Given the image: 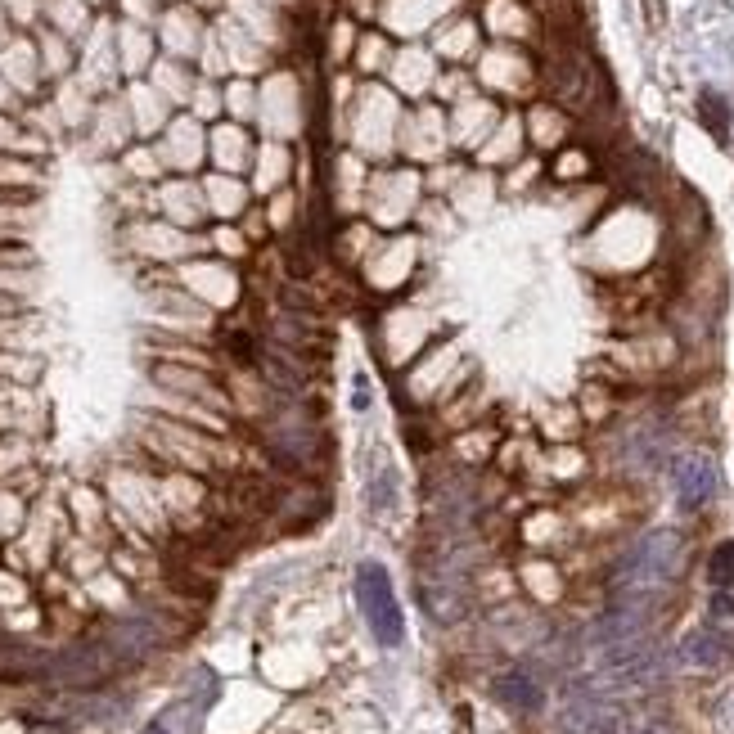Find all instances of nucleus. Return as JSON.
I'll list each match as a JSON object with an SVG mask.
<instances>
[{
	"instance_id": "nucleus-1",
	"label": "nucleus",
	"mask_w": 734,
	"mask_h": 734,
	"mask_svg": "<svg viewBox=\"0 0 734 734\" xmlns=\"http://www.w3.org/2000/svg\"><path fill=\"white\" fill-rule=\"evenodd\" d=\"M680 559H685V541H680V532L658 527V532L640 536V541L622 554V563L613 568V599L653 608L662 599V590L676 581Z\"/></svg>"
},
{
	"instance_id": "nucleus-2",
	"label": "nucleus",
	"mask_w": 734,
	"mask_h": 734,
	"mask_svg": "<svg viewBox=\"0 0 734 734\" xmlns=\"http://www.w3.org/2000/svg\"><path fill=\"white\" fill-rule=\"evenodd\" d=\"M356 599H361V613L370 622L374 640L397 649L406 640V617H401V604L392 595V577L379 568V563H361L356 568Z\"/></svg>"
},
{
	"instance_id": "nucleus-3",
	"label": "nucleus",
	"mask_w": 734,
	"mask_h": 734,
	"mask_svg": "<svg viewBox=\"0 0 734 734\" xmlns=\"http://www.w3.org/2000/svg\"><path fill=\"white\" fill-rule=\"evenodd\" d=\"M113 662L118 658L109 649H100V644H73V649L46 658L41 676L55 680V685H95V680H104L113 671Z\"/></svg>"
},
{
	"instance_id": "nucleus-4",
	"label": "nucleus",
	"mask_w": 734,
	"mask_h": 734,
	"mask_svg": "<svg viewBox=\"0 0 734 734\" xmlns=\"http://www.w3.org/2000/svg\"><path fill=\"white\" fill-rule=\"evenodd\" d=\"M559 734H626V716L599 689H586V694L568 698L559 716Z\"/></svg>"
},
{
	"instance_id": "nucleus-5",
	"label": "nucleus",
	"mask_w": 734,
	"mask_h": 734,
	"mask_svg": "<svg viewBox=\"0 0 734 734\" xmlns=\"http://www.w3.org/2000/svg\"><path fill=\"white\" fill-rule=\"evenodd\" d=\"M734 644L725 631H716V626H694V631L680 635L676 644V662L685 671H721L725 662H730Z\"/></svg>"
},
{
	"instance_id": "nucleus-6",
	"label": "nucleus",
	"mask_w": 734,
	"mask_h": 734,
	"mask_svg": "<svg viewBox=\"0 0 734 734\" xmlns=\"http://www.w3.org/2000/svg\"><path fill=\"white\" fill-rule=\"evenodd\" d=\"M676 500H680V509H703L707 500H712V491H716V464H712V455L707 451H689V455H680L676 460Z\"/></svg>"
},
{
	"instance_id": "nucleus-7",
	"label": "nucleus",
	"mask_w": 734,
	"mask_h": 734,
	"mask_svg": "<svg viewBox=\"0 0 734 734\" xmlns=\"http://www.w3.org/2000/svg\"><path fill=\"white\" fill-rule=\"evenodd\" d=\"M104 649L113 653L118 662H140L158 649V626L149 617H122V622L109 626L104 635Z\"/></svg>"
},
{
	"instance_id": "nucleus-8",
	"label": "nucleus",
	"mask_w": 734,
	"mask_h": 734,
	"mask_svg": "<svg viewBox=\"0 0 734 734\" xmlns=\"http://www.w3.org/2000/svg\"><path fill=\"white\" fill-rule=\"evenodd\" d=\"M491 698H496L500 707H509V712H541L545 703V689L536 685V676H527V671H505V676L491 680Z\"/></svg>"
},
{
	"instance_id": "nucleus-9",
	"label": "nucleus",
	"mask_w": 734,
	"mask_h": 734,
	"mask_svg": "<svg viewBox=\"0 0 734 734\" xmlns=\"http://www.w3.org/2000/svg\"><path fill=\"white\" fill-rule=\"evenodd\" d=\"M698 118H703V127L712 131V136L721 140V145L730 140V104H725L716 91H703V95H698Z\"/></svg>"
},
{
	"instance_id": "nucleus-10",
	"label": "nucleus",
	"mask_w": 734,
	"mask_h": 734,
	"mask_svg": "<svg viewBox=\"0 0 734 734\" xmlns=\"http://www.w3.org/2000/svg\"><path fill=\"white\" fill-rule=\"evenodd\" d=\"M707 577H712L716 590H725L734 581V541H721L712 550V559H707Z\"/></svg>"
},
{
	"instance_id": "nucleus-11",
	"label": "nucleus",
	"mask_w": 734,
	"mask_h": 734,
	"mask_svg": "<svg viewBox=\"0 0 734 734\" xmlns=\"http://www.w3.org/2000/svg\"><path fill=\"white\" fill-rule=\"evenodd\" d=\"M712 730H716V734H734V685L725 689L721 698H716V707H712Z\"/></svg>"
},
{
	"instance_id": "nucleus-12",
	"label": "nucleus",
	"mask_w": 734,
	"mask_h": 734,
	"mask_svg": "<svg viewBox=\"0 0 734 734\" xmlns=\"http://www.w3.org/2000/svg\"><path fill=\"white\" fill-rule=\"evenodd\" d=\"M626 734H676L662 716H635V721H626Z\"/></svg>"
},
{
	"instance_id": "nucleus-13",
	"label": "nucleus",
	"mask_w": 734,
	"mask_h": 734,
	"mask_svg": "<svg viewBox=\"0 0 734 734\" xmlns=\"http://www.w3.org/2000/svg\"><path fill=\"white\" fill-rule=\"evenodd\" d=\"M230 352H235L239 361H253V343H248L244 334H235V338H230Z\"/></svg>"
},
{
	"instance_id": "nucleus-14",
	"label": "nucleus",
	"mask_w": 734,
	"mask_h": 734,
	"mask_svg": "<svg viewBox=\"0 0 734 734\" xmlns=\"http://www.w3.org/2000/svg\"><path fill=\"white\" fill-rule=\"evenodd\" d=\"M712 613H716V617H730V613H734V604H730V595H725V590H716Z\"/></svg>"
},
{
	"instance_id": "nucleus-15",
	"label": "nucleus",
	"mask_w": 734,
	"mask_h": 734,
	"mask_svg": "<svg viewBox=\"0 0 734 734\" xmlns=\"http://www.w3.org/2000/svg\"><path fill=\"white\" fill-rule=\"evenodd\" d=\"M145 734H167V730H163V725H149V730H145Z\"/></svg>"
}]
</instances>
